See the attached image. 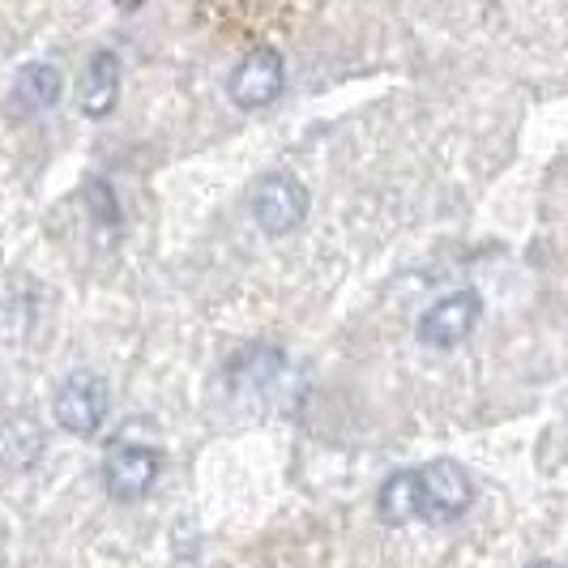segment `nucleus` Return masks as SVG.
Here are the masks:
<instances>
[{
  "instance_id": "1",
  "label": "nucleus",
  "mask_w": 568,
  "mask_h": 568,
  "mask_svg": "<svg viewBox=\"0 0 568 568\" xmlns=\"http://www.w3.org/2000/svg\"><path fill=\"white\" fill-rule=\"evenodd\" d=\"M419 487V521H457L475 500V479L454 457H436L415 470Z\"/></svg>"
},
{
  "instance_id": "2",
  "label": "nucleus",
  "mask_w": 568,
  "mask_h": 568,
  "mask_svg": "<svg viewBox=\"0 0 568 568\" xmlns=\"http://www.w3.org/2000/svg\"><path fill=\"white\" fill-rule=\"evenodd\" d=\"M163 475V457L142 440H115L103 457V487L115 505H142Z\"/></svg>"
},
{
  "instance_id": "3",
  "label": "nucleus",
  "mask_w": 568,
  "mask_h": 568,
  "mask_svg": "<svg viewBox=\"0 0 568 568\" xmlns=\"http://www.w3.org/2000/svg\"><path fill=\"white\" fill-rule=\"evenodd\" d=\"M308 184L304 180H295V175H286V171H270V175H261L253 189V219L256 227L265 231V235H291L295 227H304V219H308Z\"/></svg>"
},
{
  "instance_id": "4",
  "label": "nucleus",
  "mask_w": 568,
  "mask_h": 568,
  "mask_svg": "<svg viewBox=\"0 0 568 568\" xmlns=\"http://www.w3.org/2000/svg\"><path fill=\"white\" fill-rule=\"evenodd\" d=\"M57 424L78 436V440H90L99 436V427L108 419V381L99 372H69L57 385Z\"/></svg>"
},
{
  "instance_id": "5",
  "label": "nucleus",
  "mask_w": 568,
  "mask_h": 568,
  "mask_svg": "<svg viewBox=\"0 0 568 568\" xmlns=\"http://www.w3.org/2000/svg\"><path fill=\"white\" fill-rule=\"evenodd\" d=\"M479 316H484V295L470 291V286H462V291L440 295V300L419 316L415 338L424 342V346H432V351H454V346H462V342L475 334Z\"/></svg>"
},
{
  "instance_id": "6",
  "label": "nucleus",
  "mask_w": 568,
  "mask_h": 568,
  "mask_svg": "<svg viewBox=\"0 0 568 568\" xmlns=\"http://www.w3.org/2000/svg\"><path fill=\"white\" fill-rule=\"evenodd\" d=\"M283 85H286L283 52L270 48V43H261V48H253L248 57L231 69L227 90H231V103L240 112H261V108H270L283 94Z\"/></svg>"
},
{
  "instance_id": "7",
  "label": "nucleus",
  "mask_w": 568,
  "mask_h": 568,
  "mask_svg": "<svg viewBox=\"0 0 568 568\" xmlns=\"http://www.w3.org/2000/svg\"><path fill=\"white\" fill-rule=\"evenodd\" d=\"M60 90H64V78L52 60H27L9 85V112L22 115V120L52 112L60 103Z\"/></svg>"
},
{
  "instance_id": "8",
  "label": "nucleus",
  "mask_w": 568,
  "mask_h": 568,
  "mask_svg": "<svg viewBox=\"0 0 568 568\" xmlns=\"http://www.w3.org/2000/svg\"><path fill=\"white\" fill-rule=\"evenodd\" d=\"M120 103V57L112 48H99L90 52L82 69V82H78V108L90 120H103V115L115 112Z\"/></svg>"
},
{
  "instance_id": "9",
  "label": "nucleus",
  "mask_w": 568,
  "mask_h": 568,
  "mask_svg": "<svg viewBox=\"0 0 568 568\" xmlns=\"http://www.w3.org/2000/svg\"><path fill=\"white\" fill-rule=\"evenodd\" d=\"M43 457V427L30 415H9L0 424V466L9 470H27Z\"/></svg>"
},
{
  "instance_id": "10",
  "label": "nucleus",
  "mask_w": 568,
  "mask_h": 568,
  "mask_svg": "<svg viewBox=\"0 0 568 568\" xmlns=\"http://www.w3.org/2000/svg\"><path fill=\"white\" fill-rule=\"evenodd\" d=\"M376 513L389 521V526H406V521H419V487H415V470H394L381 491H376Z\"/></svg>"
},
{
  "instance_id": "11",
  "label": "nucleus",
  "mask_w": 568,
  "mask_h": 568,
  "mask_svg": "<svg viewBox=\"0 0 568 568\" xmlns=\"http://www.w3.org/2000/svg\"><path fill=\"white\" fill-rule=\"evenodd\" d=\"M526 568H565L560 560H535V565H526Z\"/></svg>"
}]
</instances>
